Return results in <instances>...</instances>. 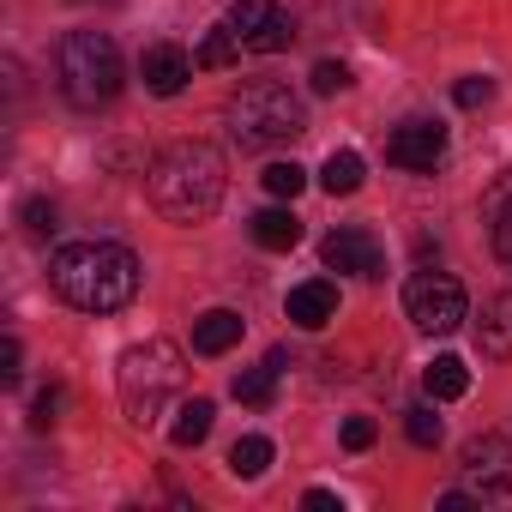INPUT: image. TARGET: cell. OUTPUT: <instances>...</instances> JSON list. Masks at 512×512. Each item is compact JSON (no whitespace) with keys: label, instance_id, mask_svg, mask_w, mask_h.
Listing matches in <instances>:
<instances>
[{"label":"cell","instance_id":"7c38bea8","mask_svg":"<svg viewBox=\"0 0 512 512\" xmlns=\"http://www.w3.org/2000/svg\"><path fill=\"white\" fill-rule=\"evenodd\" d=\"M284 314H290L302 332H320V326H332V320H338V290H332L326 278H308V284H296V290H290Z\"/></svg>","mask_w":512,"mask_h":512},{"label":"cell","instance_id":"44dd1931","mask_svg":"<svg viewBox=\"0 0 512 512\" xmlns=\"http://www.w3.org/2000/svg\"><path fill=\"white\" fill-rule=\"evenodd\" d=\"M362 175H368V163H362L356 151H332V157H326V169H320V187H326L332 199H344V193H356V187H362Z\"/></svg>","mask_w":512,"mask_h":512},{"label":"cell","instance_id":"83f0119b","mask_svg":"<svg viewBox=\"0 0 512 512\" xmlns=\"http://www.w3.org/2000/svg\"><path fill=\"white\" fill-rule=\"evenodd\" d=\"M494 253L512 266V205H494Z\"/></svg>","mask_w":512,"mask_h":512},{"label":"cell","instance_id":"484cf974","mask_svg":"<svg viewBox=\"0 0 512 512\" xmlns=\"http://www.w3.org/2000/svg\"><path fill=\"white\" fill-rule=\"evenodd\" d=\"M374 434H380V428H374V416H350L338 440H344V452H368V446H374Z\"/></svg>","mask_w":512,"mask_h":512},{"label":"cell","instance_id":"ba28073f","mask_svg":"<svg viewBox=\"0 0 512 512\" xmlns=\"http://www.w3.org/2000/svg\"><path fill=\"white\" fill-rule=\"evenodd\" d=\"M229 31L241 37L247 55H284L296 43V25H290V13L278 7V0H235V7H229Z\"/></svg>","mask_w":512,"mask_h":512},{"label":"cell","instance_id":"7a4b0ae2","mask_svg":"<svg viewBox=\"0 0 512 512\" xmlns=\"http://www.w3.org/2000/svg\"><path fill=\"white\" fill-rule=\"evenodd\" d=\"M151 205L169 217V223H205L217 205H223V187H229V169H223V151L205 145V139H181L169 145L157 163H151Z\"/></svg>","mask_w":512,"mask_h":512},{"label":"cell","instance_id":"5b68a950","mask_svg":"<svg viewBox=\"0 0 512 512\" xmlns=\"http://www.w3.org/2000/svg\"><path fill=\"white\" fill-rule=\"evenodd\" d=\"M121 79H127V67H121V49H115L109 31H67V43H61V91H67L73 109L115 103Z\"/></svg>","mask_w":512,"mask_h":512},{"label":"cell","instance_id":"4fadbf2b","mask_svg":"<svg viewBox=\"0 0 512 512\" xmlns=\"http://www.w3.org/2000/svg\"><path fill=\"white\" fill-rule=\"evenodd\" d=\"M476 350H482L488 362H512V290H500V296L482 308V320H476Z\"/></svg>","mask_w":512,"mask_h":512},{"label":"cell","instance_id":"9a60e30c","mask_svg":"<svg viewBox=\"0 0 512 512\" xmlns=\"http://www.w3.org/2000/svg\"><path fill=\"white\" fill-rule=\"evenodd\" d=\"M247 229H253V241H260L266 253H290V247L302 241V223H296V211H290V205H272V211H260V217L247 223Z\"/></svg>","mask_w":512,"mask_h":512},{"label":"cell","instance_id":"603a6c76","mask_svg":"<svg viewBox=\"0 0 512 512\" xmlns=\"http://www.w3.org/2000/svg\"><path fill=\"white\" fill-rule=\"evenodd\" d=\"M404 434H410L416 446H440V434H446V428H440L434 404H410V410H404Z\"/></svg>","mask_w":512,"mask_h":512},{"label":"cell","instance_id":"e0dca14e","mask_svg":"<svg viewBox=\"0 0 512 512\" xmlns=\"http://www.w3.org/2000/svg\"><path fill=\"white\" fill-rule=\"evenodd\" d=\"M278 374H284V368H278L272 356H266V368H241V374H235V386H229V392H235V404L266 410V404L278 398Z\"/></svg>","mask_w":512,"mask_h":512},{"label":"cell","instance_id":"3957f363","mask_svg":"<svg viewBox=\"0 0 512 512\" xmlns=\"http://www.w3.org/2000/svg\"><path fill=\"white\" fill-rule=\"evenodd\" d=\"M115 386H121V410L133 428H151L187 386V368H181V350L169 338H145L133 350H121V368H115Z\"/></svg>","mask_w":512,"mask_h":512},{"label":"cell","instance_id":"cb8c5ba5","mask_svg":"<svg viewBox=\"0 0 512 512\" xmlns=\"http://www.w3.org/2000/svg\"><path fill=\"white\" fill-rule=\"evenodd\" d=\"M452 97H458V109H488L494 103V79H458Z\"/></svg>","mask_w":512,"mask_h":512},{"label":"cell","instance_id":"52a82bcc","mask_svg":"<svg viewBox=\"0 0 512 512\" xmlns=\"http://www.w3.org/2000/svg\"><path fill=\"white\" fill-rule=\"evenodd\" d=\"M458 464H464V482H470V494H476L482 506H488V500L512 506V440H506V434H476Z\"/></svg>","mask_w":512,"mask_h":512},{"label":"cell","instance_id":"d4e9b609","mask_svg":"<svg viewBox=\"0 0 512 512\" xmlns=\"http://www.w3.org/2000/svg\"><path fill=\"white\" fill-rule=\"evenodd\" d=\"M314 91H320V97L350 91V67H344V61H320V67H314Z\"/></svg>","mask_w":512,"mask_h":512},{"label":"cell","instance_id":"6da1fadb","mask_svg":"<svg viewBox=\"0 0 512 512\" xmlns=\"http://www.w3.org/2000/svg\"><path fill=\"white\" fill-rule=\"evenodd\" d=\"M49 284L79 314H121L139 296V260L121 241H73L49 260Z\"/></svg>","mask_w":512,"mask_h":512},{"label":"cell","instance_id":"5bb4252c","mask_svg":"<svg viewBox=\"0 0 512 512\" xmlns=\"http://www.w3.org/2000/svg\"><path fill=\"white\" fill-rule=\"evenodd\" d=\"M241 332H247V320H241L235 308H211V314L193 320V350H199V356H223V350L241 344Z\"/></svg>","mask_w":512,"mask_h":512},{"label":"cell","instance_id":"4316f807","mask_svg":"<svg viewBox=\"0 0 512 512\" xmlns=\"http://www.w3.org/2000/svg\"><path fill=\"white\" fill-rule=\"evenodd\" d=\"M25 229L31 235H55V205L49 199H25Z\"/></svg>","mask_w":512,"mask_h":512},{"label":"cell","instance_id":"4dcf8cb0","mask_svg":"<svg viewBox=\"0 0 512 512\" xmlns=\"http://www.w3.org/2000/svg\"><path fill=\"white\" fill-rule=\"evenodd\" d=\"M0 380H19V338L0 344Z\"/></svg>","mask_w":512,"mask_h":512},{"label":"cell","instance_id":"f1b7e54d","mask_svg":"<svg viewBox=\"0 0 512 512\" xmlns=\"http://www.w3.org/2000/svg\"><path fill=\"white\" fill-rule=\"evenodd\" d=\"M302 506H308V512H344V500H338L332 488H308V494H302Z\"/></svg>","mask_w":512,"mask_h":512},{"label":"cell","instance_id":"7402d4cb","mask_svg":"<svg viewBox=\"0 0 512 512\" xmlns=\"http://www.w3.org/2000/svg\"><path fill=\"white\" fill-rule=\"evenodd\" d=\"M260 181H266V193H272V199H284V205H290V199L308 187V169H302V163H266V175H260Z\"/></svg>","mask_w":512,"mask_h":512},{"label":"cell","instance_id":"ac0fdd59","mask_svg":"<svg viewBox=\"0 0 512 512\" xmlns=\"http://www.w3.org/2000/svg\"><path fill=\"white\" fill-rule=\"evenodd\" d=\"M211 422H217V404H211V398H187V404L175 410V422H169V440L187 452V446H199V440L211 434Z\"/></svg>","mask_w":512,"mask_h":512},{"label":"cell","instance_id":"d6986e66","mask_svg":"<svg viewBox=\"0 0 512 512\" xmlns=\"http://www.w3.org/2000/svg\"><path fill=\"white\" fill-rule=\"evenodd\" d=\"M266 470H272V440H266V434H241V440L229 446V476L253 482V476H266Z\"/></svg>","mask_w":512,"mask_h":512},{"label":"cell","instance_id":"8992f818","mask_svg":"<svg viewBox=\"0 0 512 512\" xmlns=\"http://www.w3.org/2000/svg\"><path fill=\"white\" fill-rule=\"evenodd\" d=\"M404 314H410L416 332L446 338V332H458V326L470 320V302H464V284H458V278H446V272H416V278L404 284Z\"/></svg>","mask_w":512,"mask_h":512},{"label":"cell","instance_id":"9c48e42d","mask_svg":"<svg viewBox=\"0 0 512 512\" xmlns=\"http://www.w3.org/2000/svg\"><path fill=\"white\" fill-rule=\"evenodd\" d=\"M320 260L332 272H356V278H380L386 272V253H380V241L368 229H332L320 241Z\"/></svg>","mask_w":512,"mask_h":512},{"label":"cell","instance_id":"ffe728a7","mask_svg":"<svg viewBox=\"0 0 512 512\" xmlns=\"http://www.w3.org/2000/svg\"><path fill=\"white\" fill-rule=\"evenodd\" d=\"M235 55H241V37H235V31H229V19H223V25H211V31L199 37V49H193V67L217 73V67H235Z\"/></svg>","mask_w":512,"mask_h":512},{"label":"cell","instance_id":"277c9868","mask_svg":"<svg viewBox=\"0 0 512 512\" xmlns=\"http://www.w3.org/2000/svg\"><path fill=\"white\" fill-rule=\"evenodd\" d=\"M308 133V109L284 79H253L229 97V139L241 151H272Z\"/></svg>","mask_w":512,"mask_h":512},{"label":"cell","instance_id":"2e32d148","mask_svg":"<svg viewBox=\"0 0 512 512\" xmlns=\"http://www.w3.org/2000/svg\"><path fill=\"white\" fill-rule=\"evenodd\" d=\"M422 386H428V398H434V404L464 398V392H470V368H464V356H434V362H428V374H422Z\"/></svg>","mask_w":512,"mask_h":512},{"label":"cell","instance_id":"30bf717a","mask_svg":"<svg viewBox=\"0 0 512 512\" xmlns=\"http://www.w3.org/2000/svg\"><path fill=\"white\" fill-rule=\"evenodd\" d=\"M440 157H446V127L440 121H404L386 139V163H398V169H434Z\"/></svg>","mask_w":512,"mask_h":512},{"label":"cell","instance_id":"f546056e","mask_svg":"<svg viewBox=\"0 0 512 512\" xmlns=\"http://www.w3.org/2000/svg\"><path fill=\"white\" fill-rule=\"evenodd\" d=\"M55 410H61V392H43V398H37V416H31V428H55Z\"/></svg>","mask_w":512,"mask_h":512},{"label":"cell","instance_id":"8fae6325","mask_svg":"<svg viewBox=\"0 0 512 512\" xmlns=\"http://www.w3.org/2000/svg\"><path fill=\"white\" fill-rule=\"evenodd\" d=\"M139 79H145L151 97H181V85L193 79V55L181 43H151L139 55Z\"/></svg>","mask_w":512,"mask_h":512}]
</instances>
